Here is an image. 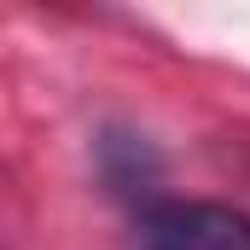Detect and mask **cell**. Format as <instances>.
Masks as SVG:
<instances>
[{"mask_svg": "<svg viewBox=\"0 0 250 250\" xmlns=\"http://www.w3.org/2000/svg\"><path fill=\"white\" fill-rule=\"evenodd\" d=\"M146 250H250V215L233 204H198L169 198L140 215Z\"/></svg>", "mask_w": 250, "mask_h": 250, "instance_id": "obj_1", "label": "cell"}]
</instances>
